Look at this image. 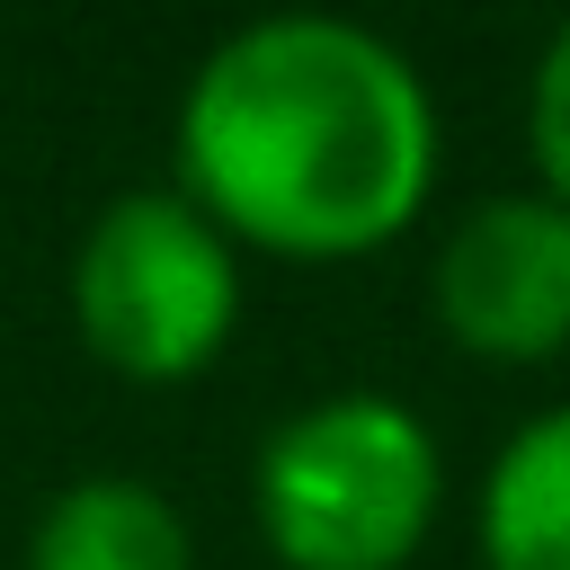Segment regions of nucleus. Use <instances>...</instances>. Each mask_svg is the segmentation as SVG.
Listing matches in <instances>:
<instances>
[{
  "label": "nucleus",
  "instance_id": "f257e3e1",
  "mask_svg": "<svg viewBox=\"0 0 570 570\" xmlns=\"http://www.w3.org/2000/svg\"><path fill=\"white\" fill-rule=\"evenodd\" d=\"M445 169L428 71L330 9L232 27L178 89L169 187L232 240L294 267L392 249Z\"/></svg>",
  "mask_w": 570,
  "mask_h": 570
},
{
  "label": "nucleus",
  "instance_id": "20e7f679",
  "mask_svg": "<svg viewBox=\"0 0 570 570\" xmlns=\"http://www.w3.org/2000/svg\"><path fill=\"white\" fill-rule=\"evenodd\" d=\"M428 312L472 365H552L570 347V214L543 187L472 196L436 232Z\"/></svg>",
  "mask_w": 570,
  "mask_h": 570
},
{
  "label": "nucleus",
  "instance_id": "423d86ee",
  "mask_svg": "<svg viewBox=\"0 0 570 570\" xmlns=\"http://www.w3.org/2000/svg\"><path fill=\"white\" fill-rule=\"evenodd\" d=\"M472 561L481 570H570V401L508 428L472 490Z\"/></svg>",
  "mask_w": 570,
  "mask_h": 570
},
{
  "label": "nucleus",
  "instance_id": "0eeeda50",
  "mask_svg": "<svg viewBox=\"0 0 570 570\" xmlns=\"http://www.w3.org/2000/svg\"><path fill=\"white\" fill-rule=\"evenodd\" d=\"M525 151H534V187L570 214V18L543 36L525 71Z\"/></svg>",
  "mask_w": 570,
  "mask_h": 570
},
{
  "label": "nucleus",
  "instance_id": "7ed1b4c3",
  "mask_svg": "<svg viewBox=\"0 0 570 570\" xmlns=\"http://www.w3.org/2000/svg\"><path fill=\"white\" fill-rule=\"evenodd\" d=\"M62 303L116 383H196L240 330V249L178 187H116L71 240Z\"/></svg>",
  "mask_w": 570,
  "mask_h": 570
},
{
  "label": "nucleus",
  "instance_id": "39448f33",
  "mask_svg": "<svg viewBox=\"0 0 570 570\" xmlns=\"http://www.w3.org/2000/svg\"><path fill=\"white\" fill-rule=\"evenodd\" d=\"M27 570H196V525L142 472H80L36 508Z\"/></svg>",
  "mask_w": 570,
  "mask_h": 570
},
{
  "label": "nucleus",
  "instance_id": "f03ea898",
  "mask_svg": "<svg viewBox=\"0 0 570 570\" xmlns=\"http://www.w3.org/2000/svg\"><path fill=\"white\" fill-rule=\"evenodd\" d=\"M249 517L276 570H410L445 517V445L401 392H321L258 436Z\"/></svg>",
  "mask_w": 570,
  "mask_h": 570
}]
</instances>
